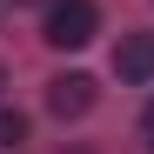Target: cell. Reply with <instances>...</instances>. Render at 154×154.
Returning a JSON list of instances; mask_svg holds the SVG:
<instances>
[{"label": "cell", "instance_id": "6da1fadb", "mask_svg": "<svg viewBox=\"0 0 154 154\" xmlns=\"http://www.w3.org/2000/svg\"><path fill=\"white\" fill-rule=\"evenodd\" d=\"M94 34H100V14H94V0H54V7H47V27H40V40H47V47L74 54V47H87Z\"/></svg>", "mask_w": 154, "mask_h": 154}, {"label": "cell", "instance_id": "7a4b0ae2", "mask_svg": "<svg viewBox=\"0 0 154 154\" xmlns=\"http://www.w3.org/2000/svg\"><path fill=\"white\" fill-rule=\"evenodd\" d=\"M94 74H54L47 81V114H60V121H81L87 107H94Z\"/></svg>", "mask_w": 154, "mask_h": 154}, {"label": "cell", "instance_id": "3957f363", "mask_svg": "<svg viewBox=\"0 0 154 154\" xmlns=\"http://www.w3.org/2000/svg\"><path fill=\"white\" fill-rule=\"evenodd\" d=\"M114 74L121 81H154V34H127L121 47H114Z\"/></svg>", "mask_w": 154, "mask_h": 154}, {"label": "cell", "instance_id": "277c9868", "mask_svg": "<svg viewBox=\"0 0 154 154\" xmlns=\"http://www.w3.org/2000/svg\"><path fill=\"white\" fill-rule=\"evenodd\" d=\"M27 141V114L20 107H0V147H20Z\"/></svg>", "mask_w": 154, "mask_h": 154}, {"label": "cell", "instance_id": "5b68a950", "mask_svg": "<svg viewBox=\"0 0 154 154\" xmlns=\"http://www.w3.org/2000/svg\"><path fill=\"white\" fill-rule=\"evenodd\" d=\"M141 141H147V154H154V100L141 107Z\"/></svg>", "mask_w": 154, "mask_h": 154}, {"label": "cell", "instance_id": "8992f818", "mask_svg": "<svg viewBox=\"0 0 154 154\" xmlns=\"http://www.w3.org/2000/svg\"><path fill=\"white\" fill-rule=\"evenodd\" d=\"M20 7H54V0H20Z\"/></svg>", "mask_w": 154, "mask_h": 154}, {"label": "cell", "instance_id": "52a82bcc", "mask_svg": "<svg viewBox=\"0 0 154 154\" xmlns=\"http://www.w3.org/2000/svg\"><path fill=\"white\" fill-rule=\"evenodd\" d=\"M67 154H94V147H67Z\"/></svg>", "mask_w": 154, "mask_h": 154}, {"label": "cell", "instance_id": "ba28073f", "mask_svg": "<svg viewBox=\"0 0 154 154\" xmlns=\"http://www.w3.org/2000/svg\"><path fill=\"white\" fill-rule=\"evenodd\" d=\"M0 87H7V67H0Z\"/></svg>", "mask_w": 154, "mask_h": 154}]
</instances>
